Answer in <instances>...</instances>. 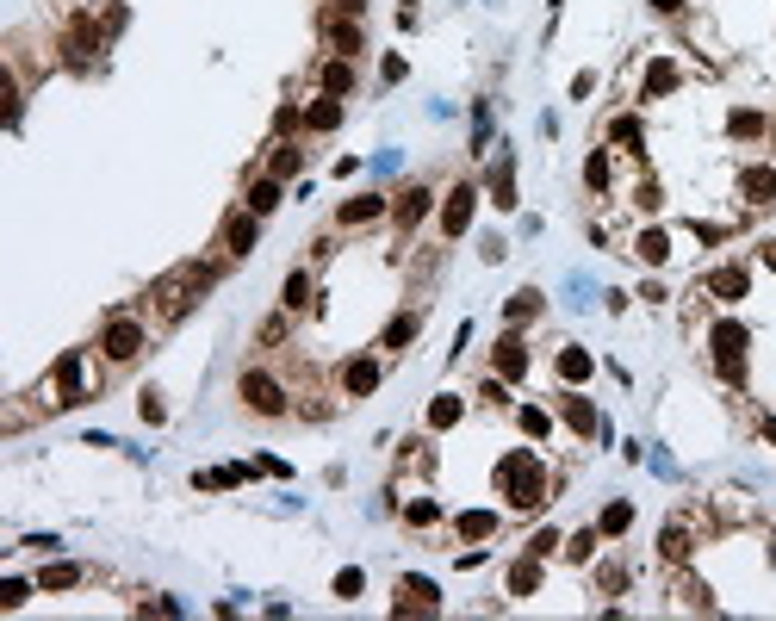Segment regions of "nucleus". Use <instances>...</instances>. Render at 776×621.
I'll list each match as a JSON object with an SVG mask.
<instances>
[{"label": "nucleus", "mask_w": 776, "mask_h": 621, "mask_svg": "<svg viewBox=\"0 0 776 621\" xmlns=\"http://www.w3.org/2000/svg\"><path fill=\"white\" fill-rule=\"evenodd\" d=\"M212 280H218V267H205V261H180L174 273H162V280L149 286V298H155V311L174 323V317H187V311L212 292Z\"/></svg>", "instance_id": "nucleus-1"}, {"label": "nucleus", "mask_w": 776, "mask_h": 621, "mask_svg": "<svg viewBox=\"0 0 776 621\" xmlns=\"http://www.w3.org/2000/svg\"><path fill=\"white\" fill-rule=\"evenodd\" d=\"M497 485H504V497L516 503V509H540V497H547V473H540V460L534 454H510L504 466H497Z\"/></svg>", "instance_id": "nucleus-2"}, {"label": "nucleus", "mask_w": 776, "mask_h": 621, "mask_svg": "<svg viewBox=\"0 0 776 621\" xmlns=\"http://www.w3.org/2000/svg\"><path fill=\"white\" fill-rule=\"evenodd\" d=\"M708 342H714V367H721V379H727V385H739V379H746V342H752V336H746V323H733V317H727V323H714V336H708Z\"/></svg>", "instance_id": "nucleus-3"}, {"label": "nucleus", "mask_w": 776, "mask_h": 621, "mask_svg": "<svg viewBox=\"0 0 776 621\" xmlns=\"http://www.w3.org/2000/svg\"><path fill=\"white\" fill-rule=\"evenodd\" d=\"M243 404H249L255 416H280V410H286V391H280V379H273V373L249 367V373H243Z\"/></svg>", "instance_id": "nucleus-4"}, {"label": "nucleus", "mask_w": 776, "mask_h": 621, "mask_svg": "<svg viewBox=\"0 0 776 621\" xmlns=\"http://www.w3.org/2000/svg\"><path fill=\"white\" fill-rule=\"evenodd\" d=\"M100 348H106V361H119V367L137 361V355H143V323H137V317H113L106 336H100Z\"/></svg>", "instance_id": "nucleus-5"}, {"label": "nucleus", "mask_w": 776, "mask_h": 621, "mask_svg": "<svg viewBox=\"0 0 776 621\" xmlns=\"http://www.w3.org/2000/svg\"><path fill=\"white\" fill-rule=\"evenodd\" d=\"M391 609H397V616H435L441 603H435V584H429V578H404Z\"/></svg>", "instance_id": "nucleus-6"}, {"label": "nucleus", "mask_w": 776, "mask_h": 621, "mask_svg": "<svg viewBox=\"0 0 776 621\" xmlns=\"http://www.w3.org/2000/svg\"><path fill=\"white\" fill-rule=\"evenodd\" d=\"M323 38H330V50H336V56H348V63L361 56V25H355V19H336V13H323Z\"/></svg>", "instance_id": "nucleus-7"}, {"label": "nucleus", "mask_w": 776, "mask_h": 621, "mask_svg": "<svg viewBox=\"0 0 776 621\" xmlns=\"http://www.w3.org/2000/svg\"><path fill=\"white\" fill-rule=\"evenodd\" d=\"M472 206H479V193H472V187H454V193H447V206H441V231H447V237H460V231L472 224Z\"/></svg>", "instance_id": "nucleus-8"}, {"label": "nucleus", "mask_w": 776, "mask_h": 621, "mask_svg": "<svg viewBox=\"0 0 776 621\" xmlns=\"http://www.w3.org/2000/svg\"><path fill=\"white\" fill-rule=\"evenodd\" d=\"M255 237H261V224H255V212H249V206L224 218V248H230V255H249V248H255Z\"/></svg>", "instance_id": "nucleus-9"}, {"label": "nucleus", "mask_w": 776, "mask_h": 621, "mask_svg": "<svg viewBox=\"0 0 776 621\" xmlns=\"http://www.w3.org/2000/svg\"><path fill=\"white\" fill-rule=\"evenodd\" d=\"M429 199H435L429 187H404V193L391 199V218H397V224L410 231V224H422V218H429Z\"/></svg>", "instance_id": "nucleus-10"}, {"label": "nucleus", "mask_w": 776, "mask_h": 621, "mask_svg": "<svg viewBox=\"0 0 776 621\" xmlns=\"http://www.w3.org/2000/svg\"><path fill=\"white\" fill-rule=\"evenodd\" d=\"M559 410H565V423H572L578 435H597V429H603L597 404H590V398H578V391H565V398H559Z\"/></svg>", "instance_id": "nucleus-11"}, {"label": "nucleus", "mask_w": 776, "mask_h": 621, "mask_svg": "<svg viewBox=\"0 0 776 621\" xmlns=\"http://www.w3.org/2000/svg\"><path fill=\"white\" fill-rule=\"evenodd\" d=\"M81 355H63L56 361V404H81Z\"/></svg>", "instance_id": "nucleus-12"}, {"label": "nucleus", "mask_w": 776, "mask_h": 621, "mask_svg": "<svg viewBox=\"0 0 776 621\" xmlns=\"http://www.w3.org/2000/svg\"><path fill=\"white\" fill-rule=\"evenodd\" d=\"M491 367H497V379H522V373H528V348H522V336H504V342H497Z\"/></svg>", "instance_id": "nucleus-13"}, {"label": "nucleus", "mask_w": 776, "mask_h": 621, "mask_svg": "<svg viewBox=\"0 0 776 621\" xmlns=\"http://www.w3.org/2000/svg\"><path fill=\"white\" fill-rule=\"evenodd\" d=\"M739 193H746V199H752V206L764 212V206H776V174H771V168H746Z\"/></svg>", "instance_id": "nucleus-14"}, {"label": "nucleus", "mask_w": 776, "mask_h": 621, "mask_svg": "<svg viewBox=\"0 0 776 621\" xmlns=\"http://www.w3.org/2000/svg\"><path fill=\"white\" fill-rule=\"evenodd\" d=\"M373 385H380V361H348V367H342V391H348V398H367Z\"/></svg>", "instance_id": "nucleus-15"}, {"label": "nucleus", "mask_w": 776, "mask_h": 621, "mask_svg": "<svg viewBox=\"0 0 776 621\" xmlns=\"http://www.w3.org/2000/svg\"><path fill=\"white\" fill-rule=\"evenodd\" d=\"M746 286H752V280H746V267H714V273H708V292H714V298H727V305H733V298H746Z\"/></svg>", "instance_id": "nucleus-16"}, {"label": "nucleus", "mask_w": 776, "mask_h": 621, "mask_svg": "<svg viewBox=\"0 0 776 621\" xmlns=\"http://www.w3.org/2000/svg\"><path fill=\"white\" fill-rule=\"evenodd\" d=\"M323 94H330V100H342V94H355V63H348V56H336V63H323Z\"/></svg>", "instance_id": "nucleus-17"}, {"label": "nucleus", "mask_w": 776, "mask_h": 621, "mask_svg": "<svg viewBox=\"0 0 776 621\" xmlns=\"http://www.w3.org/2000/svg\"><path fill=\"white\" fill-rule=\"evenodd\" d=\"M298 168H305V149H298V143H273V155H267V174H273V180H292Z\"/></svg>", "instance_id": "nucleus-18"}, {"label": "nucleus", "mask_w": 776, "mask_h": 621, "mask_svg": "<svg viewBox=\"0 0 776 621\" xmlns=\"http://www.w3.org/2000/svg\"><path fill=\"white\" fill-rule=\"evenodd\" d=\"M491 206H497V212H510V206H516V168H510V162H497V168H491Z\"/></svg>", "instance_id": "nucleus-19"}, {"label": "nucleus", "mask_w": 776, "mask_h": 621, "mask_svg": "<svg viewBox=\"0 0 776 621\" xmlns=\"http://www.w3.org/2000/svg\"><path fill=\"white\" fill-rule=\"evenodd\" d=\"M380 212H386V193H361V199L342 206V224H373Z\"/></svg>", "instance_id": "nucleus-20"}, {"label": "nucleus", "mask_w": 776, "mask_h": 621, "mask_svg": "<svg viewBox=\"0 0 776 621\" xmlns=\"http://www.w3.org/2000/svg\"><path fill=\"white\" fill-rule=\"evenodd\" d=\"M273 206H280V180H273V174H261V180H249V212H255V218H267Z\"/></svg>", "instance_id": "nucleus-21"}, {"label": "nucleus", "mask_w": 776, "mask_h": 621, "mask_svg": "<svg viewBox=\"0 0 776 621\" xmlns=\"http://www.w3.org/2000/svg\"><path fill=\"white\" fill-rule=\"evenodd\" d=\"M491 534H497V516L491 509H466L460 516V541H491Z\"/></svg>", "instance_id": "nucleus-22"}, {"label": "nucleus", "mask_w": 776, "mask_h": 621, "mask_svg": "<svg viewBox=\"0 0 776 621\" xmlns=\"http://www.w3.org/2000/svg\"><path fill=\"white\" fill-rule=\"evenodd\" d=\"M342 124V100H317V106H305V130H336Z\"/></svg>", "instance_id": "nucleus-23"}, {"label": "nucleus", "mask_w": 776, "mask_h": 621, "mask_svg": "<svg viewBox=\"0 0 776 621\" xmlns=\"http://www.w3.org/2000/svg\"><path fill=\"white\" fill-rule=\"evenodd\" d=\"M590 373H597V361H590L584 348H559V379L578 385V379H590Z\"/></svg>", "instance_id": "nucleus-24"}, {"label": "nucleus", "mask_w": 776, "mask_h": 621, "mask_svg": "<svg viewBox=\"0 0 776 621\" xmlns=\"http://www.w3.org/2000/svg\"><path fill=\"white\" fill-rule=\"evenodd\" d=\"M658 553H664L671 566H683V559H689V528H683V522H671V528H664V541H658Z\"/></svg>", "instance_id": "nucleus-25"}, {"label": "nucleus", "mask_w": 776, "mask_h": 621, "mask_svg": "<svg viewBox=\"0 0 776 621\" xmlns=\"http://www.w3.org/2000/svg\"><path fill=\"white\" fill-rule=\"evenodd\" d=\"M416 330H422V317H416V311H404V317H391V323H386V342H380V348H404V342H410Z\"/></svg>", "instance_id": "nucleus-26"}, {"label": "nucleus", "mask_w": 776, "mask_h": 621, "mask_svg": "<svg viewBox=\"0 0 776 621\" xmlns=\"http://www.w3.org/2000/svg\"><path fill=\"white\" fill-rule=\"evenodd\" d=\"M534 584H540V559H516V566H510V591H516V597H534Z\"/></svg>", "instance_id": "nucleus-27"}, {"label": "nucleus", "mask_w": 776, "mask_h": 621, "mask_svg": "<svg viewBox=\"0 0 776 621\" xmlns=\"http://www.w3.org/2000/svg\"><path fill=\"white\" fill-rule=\"evenodd\" d=\"M634 255H640V261H652V267H658V261L671 255V237H664V231H640V243H634Z\"/></svg>", "instance_id": "nucleus-28"}, {"label": "nucleus", "mask_w": 776, "mask_h": 621, "mask_svg": "<svg viewBox=\"0 0 776 621\" xmlns=\"http://www.w3.org/2000/svg\"><path fill=\"white\" fill-rule=\"evenodd\" d=\"M38 584H44V591H75V584H81V566H44Z\"/></svg>", "instance_id": "nucleus-29"}, {"label": "nucleus", "mask_w": 776, "mask_h": 621, "mask_svg": "<svg viewBox=\"0 0 776 621\" xmlns=\"http://www.w3.org/2000/svg\"><path fill=\"white\" fill-rule=\"evenodd\" d=\"M460 423V398H435L429 404V429H454Z\"/></svg>", "instance_id": "nucleus-30"}, {"label": "nucleus", "mask_w": 776, "mask_h": 621, "mask_svg": "<svg viewBox=\"0 0 776 621\" xmlns=\"http://www.w3.org/2000/svg\"><path fill=\"white\" fill-rule=\"evenodd\" d=\"M677 88V63H652L647 69V94H671Z\"/></svg>", "instance_id": "nucleus-31"}, {"label": "nucleus", "mask_w": 776, "mask_h": 621, "mask_svg": "<svg viewBox=\"0 0 776 621\" xmlns=\"http://www.w3.org/2000/svg\"><path fill=\"white\" fill-rule=\"evenodd\" d=\"M311 305V273H292L286 280V311H305Z\"/></svg>", "instance_id": "nucleus-32"}, {"label": "nucleus", "mask_w": 776, "mask_h": 621, "mask_svg": "<svg viewBox=\"0 0 776 621\" xmlns=\"http://www.w3.org/2000/svg\"><path fill=\"white\" fill-rule=\"evenodd\" d=\"M727 130H733V137H758V130H764V119H758L752 106H739V113L727 119Z\"/></svg>", "instance_id": "nucleus-33"}, {"label": "nucleus", "mask_w": 776, "mask_h": 621, "mask_svg": "<svg viewBox=\"0 0 776 621\" xmlns=\"http://www.w3.org/2000/svg\"><path fill=\"white\" fill-rule=\"evenodd\" d=\"M534 311H540V292H534V286H522L516 298H510V317L522 323V317H534Z\"/></svg>", "instance_id": "nucleus-34"}, {"label": "nucleus", "mask_w": 776, "mask_h": 621, "mask_svg": "<svg viewBox=\"0 0 776 621\" xmlns=\"http://www.w3.org/2000/svg\"><path fill=\"white\" fill-rule=\"evenodd\" d=\"M628 522H634V509H628V503H609V509H603V534H622Z\"/></svg>", "instance_id": "nucleus-35"}, {"label": "nucleus", "mask_w": 776, "mask_h": 621, "mask_svg": "<svg viewBox=\"0 0 776 621\" xmlns=\"http://www.w3.org/2000/svg\"><path fill=\"white\" fill-rule=\"evenodd\" d=\"M361 584H367V578H361L355 566H348V572H336V597H342V603H355V597H361Z\"/></svg>", "instance_id": "nucleus-36"}, {"label": "nucleus", "mask_w": 776, "mask_h": 621, "mask_svg": "<svg viewBox=\"0 0 776 621\" xmlns=\"http://www.w3.org/2000/svg\"><path fill=\"white\" fill-rule=\"evenodd\" d=\"M584 180H590V187H609V155H603V149L584 162Z\"/></svg>", "instance_id": "nucleus-37"}, {"label": "nucleus", "mask_w": 776, "mask_h": 621, "mask_svg": "<svg viewBox=\"0 0 776 621\" xmlns=\"http://www.w3.org/2000/svg\"><path fill=\"white\" fill-rule=\"evenodd\" d=\"M404 516H410V528H429V522H435V516H441V509H435V503H429V497H416V503H410V509H404Z\"/></svg>", "instance_id": "nucleus-38"}, {"label": "nucleus", "mask_w": 776, "mask_h": 621, "mask_svg": "<svg viewBox=\"0 0 776 621\" xmlns=\"http://www.w3.org/2000/svg\"><path fill=\"white\" fill-rule=\"evenodd\" d=\"M25 591H31L25 578H6V584H0V609H19V603H25Z\"/></svg>", "instance_id": "nucleus-39"}, {"label": "nucleus", "mask_w": 776, "mask_h": 621, "mask_svg": "<svg viewBox=\"0 0 776 621\" xmlns=\"http://www.w3.org/2000/svg\"><path fill=\"white\" fill-rule=\"evenodd\" d=\"M609 137H615V143H640V119H615Z\"/></svg>", "instance_id": "nucleus-40"}, {"label": "nucleus", "mask_w": 776, "mask_h": 621, "mask_svg": "<svg viewBox=\"0 0 776 621\" xmlns=\"http://www.w3.org/2000/svg\"><path fill=\"white\" fill-rule=\"evenodd\" d=\"M522 429H528V435H547L553 423H547V410H534V404H528V410H522Z\"/></svg>", "instance_id": "nucleus-41"}, {"label": "nucleus", "mask_w": 776, "mask_h": 621, "mask_svg": "<svg viewBox=\"0 0 776 621\" xmlns=\"http://www.w3.org/2000/svg\"><path fill=\"white\" fill-rule=\"evenodd\" d=\"M565 553H572V559H590V553H597V534H572Z\"/></svg>", "instance_id": "nucleus-42"}, {"label": "nucleus", "mask_w": 776, "mask_h": 621, "mask_svg": "<svg viewBox=\"0 0 776 621\" xmlns=\"http://www.w3.org/2000/svg\"><path fill=\"white\" fill-rule=\"evenodd\" d=\"M528 553H534V559H547V553H559V534H553V528H547V534H534V547H528Z\"/></svg>", "instance_id": "nucleus-43"}, {"label": "nucleus", "mask_w": 776, "mask_h": 621, "mask_svg": "<svg viewBox=\"0 0 776 621\" xmlns=\"http://www.w3.org/2000/svg\"><path fill=\"white\" fill-rule=\"evenodd\" d=\"M652 13H664V19H671V13H683V0H652Z\"/></svg>", "instance_id": "nucleus-44"}, {"label": "nucleus", "mask_w": 776, "mask_h": 621, "mask_svg": "<svg viewBox=\"0 0 776 621\" xmlns=\"http://www.w3.org/2000/svg\"><path fill=\"white\" fill-rule=\"evenodd\" d=\"M758 429H764V435H771V441H776V416H764V423H758Z\"/></svg>", "instance_id": "nucleus-45"}, {"label": "nucleus", "mask_w": 776, "mask_h": 621, "mask_svg": "<svg viewBox=\"0 0 776 621\" xmlns=\"http://www.w3.org/2000/svg\"><path fill=\"white\" fill-rule=\"evenodd\" d=\"M764 261H771V267H776V237H771V243H764Z\"/></svg>", "instance_id": "nucleus-46"}]
</instances>
